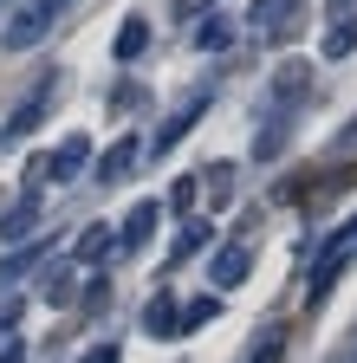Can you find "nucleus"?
Wrapping results in <instances>:
<instances>
[{"instance_id":"nucleus-3","label":"nucleus","mask_w":357,"mask_h":363,"mask_svg":"<svg viewBox=\"0 0 357 363\" xmlns=\"http://www.w3.org/2000/svg\"><path fill=\"white\" fill-rule=\"evenodd\" d=\"M156 234V201H143V208H130V220L117 227V247H130V253H137L143 240Z\"/></svg>"},{"instance_id":"nucleus-12","label":"nucleus","mask_w":357,"mask_h":363,"mask_svg":"<svg viewBox=\"0 0 357 363\" xmlns=\"http://www.w3.org/2000/svg\"><path fill=\"white\" fill-rule=\"evenodd\" d=\"M202 111H208V104H202V98H195V104H182V111H175V117H169V123H163V136H156V150H169V143H175V136H182V130H189V123H195V117H202Z\"/></svg>"},{"instance_id":"nucleus-17","label":"nucleus","mask_w":357,"mask_h":363,"mask_svg":"<svg viewBox=\"0 0 357 363\" xmlns=\"http://www.w3.org/2000/svg\"><path fill=\"white\" fill-rule=\"evenodd\" d=\"M33 259H39V253H20V259H7V266H0V286H13V279H20V272H26Z\"/></svg>"},{"instance_id":"nucleus-24","label":"nucleus","mask_w":357,"mask_h":363,"mask_svg":"<svg viewBox=\"0 0 357 363\" xmlns=\"http://www.w3.org/2000/svg\"><path fill=\"white\" fill-rule=\"evenodd\" d=\"M53 7H59V13H65V7H72V0H53Z\"/></svg>"},{"instance_id":"nucleus-2","label":"nucleus","mask_w":357,"mask_h":363,"mask_svg":"<svg viewBox=\"0 0 357 363\" xmlns=\"http://www.w3.org/2000/svg\"><path fill=\"white\" fill-rule=\"evenodd\" d=\"M357 253V220H344L338 227V234L325 240V253H319V272H312V292H325L331 279H338V272H344V259Z\"/></svg>"},{"instance_id":"nucleus-16","label":"nucleus","mask_w":357,"mask_h":363,"mask_svg":"<svg viewBox=\"0 0 357 363\" xmlns=\"http://www.w3.org/2000/svg\"><path fill=\"white\" fill-rule=\"evenodd\" d=\"M351 45H357V20H344V26L325 39V52H331V59H351Z\"/></svg>"},{"instance_id":"nucleus-10","label":"nucleus","mask_w":357,"mask_h":363,"mask_svg":"<svg viewBox=\"0 0 357 363\" xmlns=\"http://www.w3.org/2000/svg\"><path fill=\"white\" fill-rule=\"evenodd\" d=\"M39 117H46V91H33V98H26V104H20V111L7 117V136H26V130H33Z\"/></svg>"},{"instance_id":"nucleus-22","label":"nucleus","mask_w":357,"mask_h":363,"mask_svg":"<svg viewBox=\"0 0 357 363\" xmlns=\"http://www.w3.org/2000/svg\"><path fill=\"white\" fill-rule=\"evenodd\" d=\"M0 363H26V350L20 344H0Z\"/></svg>"},{"instance_id":"nucleus-8","label":"nucleus","mask_w":357,"mask_h":363,"mask_svg":"<svg viewBox=\"0 0 357 363\" xmlns=\"http://www.w3.org/2000/svg\"><path fill=\"white\" fill-rule=\"evenodd\" d=\"M241 279H247V247H228L214 259V286H241Z\"/></svg>"},{"instance_id":"nucleus-15","label":"nucleus","mask_w":357,"mask_h":363,"mask_svg":"<svg viewBox=\"0 0 357 363\" xmlns=\"http://www.w3.org/2000/svg\"><path fill=\"white\" fill-rule=\"evenodd\" d=\"M286 20H292L286 0H253V26H286Z\"/></svg>"},{"instance_id":"nucleus-1","label":"nucleus","mask_w":357,"mask_h":363,"mask_svg":"<svg viewBox=\"0 0 357 363\" xmlns=\"http://www.w3.org/2000/svg\"><path fill=\"white\" fill-rule=\"evenodd\" d=\"M53 20H59L53 0H26L20 13H7V26H0V45H7V52H33V45L53 33Z\"/></svg>"},{"instance_id":"nucleus-21","label":"nucleus","mask_w":357,"mask_h":363,"mask_svg":"<svg viewBox=\"0 0 357 363\" xmlns=\"http://www.w3.org/2000/svg\"><path fill=\"white\" fill-rule=\"evenodd\" d=\"M202 7H208V0H175V13H182V20H195Z\"/></svg>"},{"instance_id":"nucleus-18","label":"nucleus","mask_w":357,"mask_h":363,"mask_svg":"<svg viewBox=\"0 0 357 363\" xmlns=\"http://www.w3.org/2000/svg\"><path fill=\"white\" fill-rule=\"evenodd\" d=\"M214 45H228V26H221V20L202 26V52H214Z\"/></svg>"},{"instance_id":"nucleus-11","label":"nucleus","mask_w":357,"mask_h":363,"mask_svg":"<svg viewBox=\"0 0 357 363\" xmlns=\"http://www.w3.org/2000/svg\"><path fill=\"white\" fill-rule=\"evenodd\" d=\"M143 331H150V337H182V331H175V305H169V298H150Z\"/></svg>"},{"instance_id":"nucleus-13","label":"nucleus","mask_w":357,"mask_h":363,"mask_svg":"<svg viewBox=\"0 0 357 363\" xmlns=\"http://www.w3.org/2000/svg\"><path fill=\"white\" fill-rule=\"evenodd\" d=\"M130 169H137V143H117V150L104 156V169H98V175H104V182H123Z\"/></svg>"},{"instance_id":"nucleus-5","label":"nucleus","mask_w":357,"mask_h":363,"mask_svg":"<svg viewBox=\"0 0 357 363\" xmlns=\"http://www.w3.org/2000/svg\"><path fill=\"white\" fill-rule=\"evenodd\" d=\"M84 156H92V143H84V136H65L59 156H53V182H72V175L84 169Z\"/></svg>"},{"instance_id":"nucleus-23","label":"nucleus","mask_w":357,"mask_h":363,"mask_svg":"<svg viewBox=\"0 0 357 363\" xmlns=\"http://www.w3.org/2000/svg\"><path fill=\"white\" fill-rule=\"evenodd\" d=\"M344 363H357V344H351V350H344Z\"/></svg>"},{"instance_id":"nucleus-19","label":"nucleus","mask_w":357,"mask_h":363,"mask_svg":"<svg viewBox=\"0 0 357 363\" xmlns=\"http://www.w3.org/2000/svg\"><path fill=\"white\" fill-rule=\"evenodd\" d=\"M253 363H280V331H273V337H266V344L253 350Z\"/></svg>"},{"instance_id":"nucleus-20","label":"nucleus","mask_w":357,"mask_h":363,"mask_svg":"<svg viewBox=\"0 0 357 363\" xmlns=\"http://www.w3.org/2000/svg\"><path fill=\"white\" fill-rule=\"evenodd\" d=\"M78 363H117V344H98V350H84Z\"/></svg>"},{"instance_id":"nucleus-7","label":"nucleus","mask_w":357,"mask_h":363,"mask_svg":"<svg viewBox=\"0 0 357 363\" xmlns=\"http://www.w3.org/2000/svg\"><path fill=\"white\" fill-rule=\"evenodd\" d=\"M208 318H221V298L214 292H202V298H189L182 311H175V331H195V325H208Z\"/></svg>"},{"instance_id":"nucleus-6","label":"nucleus","mask_w":357,"mask_h":363,"mask_svg":"<svg viewBox=\"0 0 357 363\" xmlns=\"http://www.w3.org/2000/svg\"><path fill=\"white\" fill-rule=\"evenodd\" d=\"M143 45H150V26L130 13V20L117 26V59H123V65H130V59H143Z\"/></svg>"},{"instance_id":"nucleus-9","label":"nucleus","mask_w":357,"mask_h":363,"mask_svg":"<svg viewBox=\"0 0 357 363\" xmlns=\"http://www.w3.org/2000/svg\"><path fill=\"white\" fill-rule=\"evenodd\" d=\"M33 227H39V208H33V201H20V208H13L7 220H0V240H26Z\"/></svg>"},{"instance_id":"nucleus-4","label":"nucleus","mask_w":357,"mask_h":363,"mask_svg":"<svg viewBox=\"0 0 357 363\" xmlns=\"http://www.w3.org/2000/svg\"><path fill=\"white\" fill-rule=\"evenodd\" d=\"M111 247H117V234H111V227H84V234H78V247H72V259H78V266H98Z\"/></svg>"},{"instance_id":"nucleus-14","label":"nucleus","mask_w":357,"mask_h":363,"mask_svg":"<svg viewBox=\"0 0 357 363\" xmlns=\"http://www.w3.org/2000/svg\"><path fill=\"white\" fill-rule=\"evenodd\" d=\"M208 247V220H189L182 234H175V259H189V253H202Z\"/></svg>"}]
</instances>
